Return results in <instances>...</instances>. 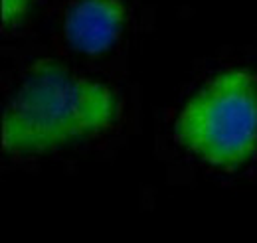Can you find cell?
Listing matches in <instances>:
<instances>
[{"label":"cell","mask_w":257,"mask_h":243,"mask_svg":"<svg viewBox=\"0 0 257 243\" xmlns=\"http://www.w3.org/2000/svg\"><path fill=\"white\" fill-rule=\"evenodd\" d=\"M123 20L125 8L119 0H79L65 16L64 32L77 52L99 54L117 40Z\"/></svg>","instance_id":"3957f363"},{"label":"cell","mask_w":257,"mask_h":243,"mask_svg":"<svg viewBox=\"0 0 257 243\" xmlns=\"http://www.w3.org/2000/svg\"><path fill=\"white\" fill-rule=\"evenodd\" d=\"M30 0H4L2 8H4V22L6 24H12L16 22L28 8Z\"/></svg>","instance_id":"277c9868"},{"label":"cell","mask_w":257,"mask_h":243,"mask_svg":"<svg viewBox=\"0 0 257 243\" xmlns=\"http://www.w3.org/2000/svg\"><path fill=\"white\" fill-rule=\"evenodd\" d=\"M178 141L214 166H237L257 147V85L243 71H225L186 103Z\"/></svg>","instance_id":"7a4b0ae2"},{"label":"cell","mask_w":257,"mask_h":243,"mask_svg":"<svg viewBox=\"0 0 257 243\" xmlns=\"http://www.w3.org/2000/svg\"><path fill=\"white\" fill-rule=\"evenodd\" d=\"M117 99L103 83L56 61L32 65L6 105L2 145L12 152H38L107 127Z\"/></svg>","instance_id":"6da1fadb"}]
</instances>
